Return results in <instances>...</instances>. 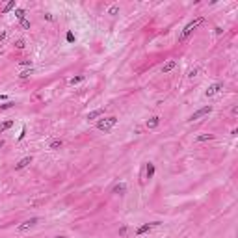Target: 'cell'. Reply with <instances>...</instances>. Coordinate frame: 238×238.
Returning <instances> with one entry per match:
<instances>
[{"label":"cell","mask_w":238,"mask_h":238,"mask_svg":"<svg viewBox=\"0 0 238 238\" xmlns=\"http://www.w3.org/2000/svg\"><path fill=\"white\" fill-rule=\"evenodd\" d=\"M15 17H17L19 20H23V19H24V9H23V8H17V9H15Z\"/></svg>","instance_id":"obj_16"},{"label":"cell","mask_w":238,"mask_h":238,"mask_svg":"<svg viewBox=\"0 0 238 238\" xmlns=\"http://www.w3.org/2000/svg\"><path fill=\"white\" fill-rule=\"evenodd\" d=\"M212 138H214L212 134H201V136L196 138V142H207V139H212Z\"/></svg>","instance_id":"obj_15"},{"label":"cell","mask_w":238,"mask_h":238,"mask_svg":"<svg viewBox=\"0 0 238 238\" xmlns=\"http://www.w3.org/2000/svg\"><path fill=\"white\" fill-rule=\"evenodd\" d=\"M196 74H197V69H192V71L188 73V77H190V78H193V77H196Z\"/></svg>","instance_id":"obj_25"},{"label":"cell","mask_w":238,"mask_h":238,"mask_svg":"<svg viewBox=\"0 0 238 238\" xmlns=\"http://www.w3.org/2000/svg\"><path fill=\"white\" fill-rule=\"evenodd\" d=\"M15 47H17V49H24V41H17Z\"/></svg>","instance_id":"obj_24"},{"label":"cell","mask_w":238,"mask_h":238,"mask_svg":"<svg viewBox=\"0 0 238 238\" xmlns=\"http://www.w3.org/2000/svg\"><path fill=\"white\" fill-rule=\"evenodd\" d=\"M82 80H84V77H74V78H71V80H69V84H71V86H74V84H80Z\"/></svg>","instance_id":"obj_20"},{"label":"cell","mask_w":238,"mask_h":238,"mask_svg":"<svg viewBox=\"0 0 238 238\" xmlns=\"http://www.w3.org/2000/svg\"><path fill=\"white\" fill-rule=\"evenodd\" d=\"M177 67V60H168L166 63H164V65H162V73H169V71H173V69H175Z\"/></svg>","instance_id":"obj_6"},{"label":"cell","mask_w":238,"mask_h":238,"mask_svg":"<svg viewBox=\"0 0 238 238\" xmlns=\"http://www.w3.org/2000/svg\"><path fill=\"white\" fill-rule=\"evenodd\" d=\"M61 145H63V142H61V139H52V142L49 143V149H52V151H58Z\"/></svg>","instance_id":"obj_9"},{"label":"cell","mask_w":238,"mask_h":238,"mask_svg":"<svg viewBox=\"0 0 238 238\" xmlns=\"http://www.w3.org/2000/svg\"><path fill=\"white\" fill-rule=\"evenodd\" d=\"M155 175V166L153 164H147V179H151Z\"/></svg>","instance_id":"obj_18"},{"label":"cell","mask_w":238,"mask_h":238,"mask_svg":"<svg viewBox=\"0 0 238 238\" xmlns=\"http://www.w3.org/2000/svg\"><path fill=\"white\" fill-rule=\"evenodd\" d=\"M28 164H32V156H26V158H23L19 162V164H15V169L19 171V169H23V168H26Z\"/></svg>","instance_id":"obj_8"},{"label":"cell","mask_w":238,"mask_h":238,"mask_svg":"<svg viewBox=\"0 0 238 238\" xmlns=\"http://www.w3.org/2000/svg\"><path fill=\"white\" fill-rule=\"evenodd\" d=\"M125 190H127V184H125V182H119V184L114 186V193H125Z\"/></svg>","instance_id":"obj_10"},{"label":"cell","mask_w":238,"mask_h":238,"mask_svg":"<svg viewBox=\"0 0 238 238\" xmlns=\"http://www.w3.org/2000/svg\"><path fill=\"white\" fill-rule=\"evenodd\" d=\"M158 123H160V119H158V117H151L149 121H147V127H149V128H156Z\"/></svg>","instance_id":"obj_11"},{"label":"cell","mask_w":238,"mask_h":238,"mask_svg":"<svg viewBox=\"0 0 238 238\" xmlns=\"http://www.w3.org/2000/svg\"><path fill=\"white\" fill-rule=\"evenodd\" d=\"M158 225V221H153V223H145V225H142V227H138V231H136V234L139 236V234H143V233H147V231H151L153 227H156Z\"/></svg>","instance_id":"obj_7"},{"label":"cell","mask_w":238,"mask_h":238,"mask_svg":"<svg viewBox=\"0 0 238 238\" xmlns=\"http://www.w3.org/2000/svg\"><path fill=\"white\" fill-rule=\"evenodd\" d=\"M39 223V218H30V220H26V221H23L19 227H17V231L19 233H26V231H30L32 227H36Z\"/></svg>","instance_id":"obj_3"},{"label":"cell","mask_w":238,"mask_h":238,"mask_svg":"<svg viewBox=\"0 0 238 238\" xmlns=\"http://www.w3.org/2000/svg\"><path fill=\"white\" fill-rule=\"evenodd\" d=\"M119 236H127V227H125V225L119 229Z\"/></svg>","instance_id":"obj_23"},{"label":"cell","mask_w":238,"mask_h":238,"mask_svg":"<svg viewBox=\"0 0 238 238\" xmlns=\"http://www.w3.org/2000/svg\"><path fill=\"white\" fill-rule=\"evenodd\" d=\"M56 238H67V236H56Z\"/></svg>","instance_id":"obj_29"},{"label":"cell","mask_w":238,"mask_h":238,"mask_svg":"<svg viewBox=\"0 0 238 238\" xmlns=\"http://www.w3.org/2000/svg\"><path fill=\"white\" fill-rule=\"evenodd\" d=\"M11 125H13V121H11V119H9V121H6V123H0V134H2L4 130H8V128L11 127Z\"/></svg>","instance_id":"obj_13"},{"label":"cell","mask_w":238,"mask_h":238,"mask_svg":"<svg viewBox=\"0 0 238 238\" xmlns=\"http://www.w3.org/2000/svg\"><path fill=\"white\" fill-rule=\"evenodd\" d=\"M32 74H34V71H32V69H26V71H23V73L19 74V78H23V80H24V78H30Z\"/></svg>","instance_id":"obj_14"},{"label":"cell","mask_w":238,"mask_h":238,"mask_svg":"<svg viewBox=\"0 0 238 238\" xmlns=\"http://www.w3.org/2000/svg\"><path fill=\"white\" fill-rule=\"evenodd\" d=\"M119 13V4H114L110 9H108V15H117Z\"/></svg>","instance_id":"obj_17"},{"label":"cell","mask_w":238,"mask_h":238,"mask_svg":"<svg viewBox=\"0 0 238 238\" xmlns=\"http://www.w3.org/2000/svg\"><path fill=\"white\" fill-rule=\"evenodd\" d=\"M210 112H212V106H203L201 110H197L196 114H192V115H190V119H188V121H197L199 117L207 115V114H210Z\"/></svg>","instance_id":"obj_4"},{"label":"cell","mask_w":238,"mask_h":238,"mask_svg":"<svg viewBox=\"0 0 238 238\" xmlns=\"http://www.w3.org/2000/svg\"><path fill=\"white\" fill-rule=\"evenodd\" d=\"M223 89V82H216V84H212L210 88L207 89V97H212V95H216L218 91H221Z\"/></svg>","instance_id":"obj_5"},{"label":"cell","mask_w":238,"mask_h":238,"mask_svg":"<svg viewBox=\"0 0 238 238\" xmlns=\"http://www.w3.org/2000/svg\"><path fill=\"white\" fill-rule=\"evenodd\" d=\"M115 123H117V119H115V117L99 119V121H97V128H99V130H104V132H110L112 128L115 127Z\"/></svg>","instance_id":"obj_2"},{"label":"cell","mask_w":238,"mask_h":238,"mask_svg":"<svg viewBox=\"0 0 238 238\" xmlns=\"http://www.w3.org/2000/svg\"><path fill=\"white\" fill-rule=\"evenodd\" d=\"M20 26H23V28H30V20H26V19H23V20H20Z\"/></svg>","instance_id":"obj_22"},{"label":"cell","mask_w":238,"mask_h":238,"mask_svg":"<svg viewBox=\"0 0 238 238\" xmlns=\"http://www.w3.org/2000/svg\"><path fill=\"white\" fill-rule=\"evenodd\" d=\"M0 147H4V139H0Z\"/></svg>","instance_id":"obj_28"},{"label":"cell","mask_w":238,"mask_h":238,"mask_svg":"<svg viewBox=\"0 0 238 238\" xmlns=\"http://www.w3.org/2000/svg\"><path fill=\"white\" fill-rule=\"evenodd\" d=\"M102 114H104V110H93V112L88 114V119H97V117H101Z\"/></svg>","instance_id":"obj_12"},{"label":"cell","mask_w":238,"mask_h":238,"mask_svg":"<svg viewBox=\"0 0 238 238\" xmlns=\"http://www.w3.org/2000/svg\"><path fill=\"white\" fill-rule=\"evenodd\" d=\"M203 23H205V19H203V17H197V19L190 20V23H188V24L184 26V30L180 32V36H179V41H180V43H184V41H186V39H188V37H190V36L193 34V30H197V26H199V24H203Z\"/></svg>","instance_id":"obj_1"},{"label":"cell","mask_w":238,"mask_h":238,"mask_svg":"<svg viewBox=\"0 0 238 238\" xmlns=\"http://www.w3.org/2000/svg\"><path fill=\"white\" fill-rule=\"evenodd\" d=\"M15 8V0H11V2H9V4H6L4 6V13H8V11H11V9Z\"/></svg>","instance_id":"obj_19"},{"label":"cell","mask_w":238,"mask_h":238,"mask_svg":"<svg viewBox=\"0 0 238 238\" xmlns=\"http://www.w3.org/2000/svg\"><path fill=\"white\" fill-rule=\"evenodd\" d=\"M6 39V32H4V34H0V41H4Z\"/></svg>","instance_id":"obj_26"},{"label":"cell","mask_w":238,"mask_h":238,"mask_svg":"<svg viewBox=\"0 0 238 238\" xmlns=\"http://www.w3.org/2000/svg\"><path fill=\"white\" fill-rule=\"evenodd\" d=\"M11 106H15V102H11V101H8V102H4V104H0V108H2V110H8V108H11Z\"/></svg>","instance_id":"obj_21"},{"label":"cell","mask_w":238,"mask_h":238,"mask_svg":"<svg viewBox=\"0 0 238 238\" xmlns=\"http://www.w3.org/2000/svg\"><path fill=\"white\" fill-rule=\"evenodd\" d=\"M2 101H6V95H0V102H2Z\"/></svg>","instance_id":"obj_27"}]
</instances>
